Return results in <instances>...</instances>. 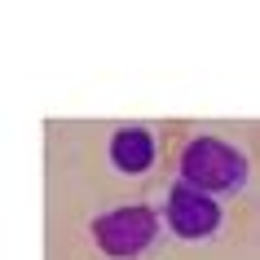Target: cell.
<instances>
[{"label": "cell", "mask_w": 260, "mask_h": 260, "mask_svg": "<svg viewBox=\"0 0 260 260\" xmlns=\"http://www.w3.org/2000/svg\"><path fill=\"white\" fill-rule=\"evenodd\" d=\"M181 181H190L207 194H238L251 177V164L247 154L225 137H212V133H199L194 141H185L181 150Z\"/></svg>", "instance_id": "obj_1"}, {"label": "cell", "mask_w": 260, "mask_h": 260, "mask_svg": "<svg viewBox=\"0 0 260 260\" xmlns=\"http://www.w3.org/2000/svg\"><path fill=\"white\" fill-rule=\"evenodd\" d=\"M164 230V216L154 212L150 203H123V207H106V212H97L88 234H93V243L102 256L110 260H137L146 256L154 247Z\"/></svg>", "instance_id": "obj_2"}, {"label": "cell", "mask_w": 260, "mask_h": 260, "mask_svg": "<svg viewBox=\"0 0 260 260\" xmlns=\"http://www.w3.org/2000/svg\"><path fill=\"white\" fill-rule=\"evenodd\" d=\"M220 220H225V212H220L216 194L199 190V185H190V181H172L168 185V199H164V225L177 238H185V243H203V238H212V234L220 230Z\"/></svg>", "instance_id": "obj_3"}, {"label": "cell", "mask_w": 260, "mask_h": 260, "mask_svg": "<svg viewBox=\"0 0 260 260\" xmlns=\"http://www.w3.org/2000/svg\"><path fill=\"white\" fill-rule=\"evenodd\" d=\"M154 154H159V141H154V133L146 123H123V128H115V137H110V164H115V172L141 177V172L154 168Z\"/></svg>", "instance_id": "obj_4"}]
</instances>
